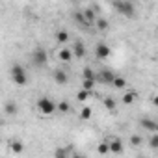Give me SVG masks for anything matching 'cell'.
Instances as JSON below:
<instances>
[{
	"label": "cell",
	"mask_w": 158,
	"mask_h": 158,
	"mask_svg": "<svg viewBox=\"0 0 158 158\" xmlns=\"http://www.w3.org/2000/svg\"><path fill=\"white\" fill-rule=\"evenodd\" d=\"M112 6H114V10L119 15H123L127 19H132L136 15V4H134V0H112Z\"/></svg>",
	"instance_id": "obj_1"
},
{
	"label": "cell",
	"mask_w": 158,
	"mask_h": 158,
	"mask_svg": "<svg viewBox=\"0 0 158 158\" xmlns=\"http://www.w3.org/2000/svg\"><path fill=\"white\" fill-rule=\"evenodd\" d=\"M11 78H13V82L19 88H23V86L28 84V74H26V71H24V67L21 63H13L11 65Z\"/></svg>",
	"instance_id": "obj_2"
},
{
	"label": "cell",
	"mask_w": 158,
	"mask_h": 158,
	"mask_svg": "<svg viewBox=\"0 0 158 158\" xmlns=\"http://www.w3.org/2000/svg\"><path fill=\"white\" fill-rule=\"evenodd\" d=\"M37 108H39L41 114L52 115V114L56 112V102H54L52 99H48V97H41V99L37 101Z\"/></svg>",
	"instance_id": "obj_3"
},
{
	"label": "cell",
	"mask_w": 158,
	"mask_h": 158,
	"mask_svg": "<svg viewBox=\"0 0 158 158\" xmlns=\"http://www.w3.org/2000/svg\"><path fill=\"white\" fill-rule=\"evenodd\" d=\"M47 61H48V54H47L45 48H35V50L32 52V63H34L35 67H45Z\"/></svg>",
	"instance_id": "obj_4"
},
{
	"label": "cell",
	"mask_w": 158,
	"mask_h": 158,
	"mask_svg": "<svg viewBox=\"0 0 158 158\" xmlns=\"http://www.w3.org/2000/svg\"><path fill=\"white\" fill-rule=\"evenodd\" d=\"M114 71H110V69H101L99 73H95V82H99V84H106V86H110L112 84V80H114Z\"/></svg>",
	"instance_id": "obj_5"
},
{
	"label": "cell",
	"mask_w": 158,
	"mask_h": 158,
	"mask_svg": "<svg viewBox=\"0 0 158 158\" xmlns=\"http://www.w3.org/2000/svg\"><path fill=\"white\" fill-rule=\"evenodd\" d=\"M52 78H54V82H56V84H60V86H65V84L69 82V74H67L63 69H54Z\"/></svg>",
	"instance_id": "obj_6"
},
{
	"label": "cell",
	"mask_w": 158,
	"mask_h": 158,
	"mask_svg": "<svg viewBox=\"0 0 158 158\" xmlns=\"http://www.w3.org/2000/svg\"><path fill=\"white\" fill-rule=\"evenodd\" d=\"M82 13H84V19L88 21V24L91 26V24H95V21L99 17V8H86V10H82Z\"/></svg>",
	"instance_id": "obj_7"
},
{
	"label": "cell",
	"mask_w": 158,
	"mask_h": 158,
	"mask_svg": "<svg viewBox=\"0 0 158 158\" xmlns=\"http://www.w3.org/2000/svg\"><path fill=\"white\" fill-rule=\"evenodd\" d=\"M73 58H78V60H82L84 56H86V45L82 43V41H74V45H73Z\"/></svg>",
	"instance_id": "obj_8"
},
{
	"label": "cell",
	"mask_w": 158,
	"mask_h": 158,
	"mask_svg": "<svg viewBox=\"0 0 158 158\" xmlns=\"http://www.w3.org/2000/svg\"><path fill=\"white\" fill-rule=\"evenodd\" d=\"M95 54H97V58H101V60H106V58H110V54H112V48H110L106 43H99V45L95 47Z\"/></svg>",
	"instance_id": "obj_9"
},
{
	"label": "cell",
	"mask_w": 158,
	"mask_h": 158,
	"mask_svg": "<svg viewBox=\"0 0 158 158\" xmlns=\"http://www.w3.org/2000/svg\"><path fill=\"white\" fill-rule=\"evenodd\" d=\"M139 125L145 128V130H149V132H158V123L154 121V119H149V117H143L141 121H139Z\"/></svg>",
	"instance_id": "obj_10"
},
{
	"label": "cell",
	"mask_w": 158,
	"mask_h": 158,
	"mask_svg": "<svg viewBox=\"0 0 158 158\" xmlns=\"http://www.w3.org/2000/svg\"><path fill=\"white\" fill-rule=\"evenodd\" d=\"M108 151L110 152H114V154H121L123 152V143H121V139H112L110 143H108Z\"/></svg>",
	"instance_id": "obj_11"
},
{
	"label": "cell",
	"mask_w": 158,
	"mask_h": 158,
	"mask_svg": "<svg viewBox=\"0 0 158 158\" xmlns=\"http://www.w3.org/2000/svg\"><path fill=\"white\" fill-rule=\"evenodd\" d=\"M4 112H6L8 115H17V114H19L17 102H15V101H8V102L4 104Z\"/></svg>",
	"instance_id": "obj_12"
},
{
	"label": "cell",
	"mask_w": 158,
	"mask_h": 158,
	"mask_svg": "<svg viewBox=\"0 0 158 158\" xmlns=\"http://www.w3.org/2000/svg\"><path fill=\"white\" fill-rule=\"evenodd\" d=\"M73 19H74V23H76L78 26H86V28H89V24H88V21L84 19V13H82V11H74Z\"/></svg>",
	"instance_id": "obj_13"
},
{
	"label": "cell",
	"mask_w": 158,
	"mask_h": 158,
	"mask_svg": "<svg viewBox=\"0 0 158 158\" xmlns=\"http://www.w3.org/2000/svg\"><path fill=\"white\" fill-rule=\"evenodd\" d=\"M102 104H104V108H106L108 112H115V108H117V102H115L112 97H104V99H102Z\"/></svg>",
	"instance_id": "obj_14"
},
{
	"label": "cell",
	"mask_w": 158,
	"mask_h": 158,
	"mask_svg": "<svg viewBox=\"0 0 158 158\" xmlns=\"http://www.w3.org/2000/svg\"><path fill=\"white\" fill-rule=\"evenodd\" d=\"M110 86H114V88H117V89H123V88L127 86V80H125L123 76H114V80H112Z\"/></svg>",
	"instance_id": "obj_15"
},
{
	"label": "cell",
	"mask_w": 158,
	"mask_h": 158,
	"mask_svg": "<svg viewBox=\"0 0 158 158\" xmlns=\"http://www.w3.org/2000/svg\"><path fill=\"white\" fill-rule=\"evenodd\" d=\"M56 41L58 43H61V45H65L67 41H69V32H65V30H60V32H56Z\"/></svg>",
	"instance_id": "obj_16"
},
{
	"label": "cell",
	"mask_w": 158,
	"mask_h": 158,
	"mask_svg": "<svg viewBox=\"0 0 158 158\" xmlns=\"http://www.w3.org/2000/svg\"><path fill=\"white\" fill-rule=\"evenodd\" d=\"M60 60L61 61H71L73 60V50L71 48H61L60 50Z\"/></svg>",
	"instance_id": "obj_17"
},
{
	"label": "cell",
	"mask_w": 158,
	"mask_h": 158,
	"mask_svg": "<svg viewBox=\"0 0 158 158\" xmlns=\"http://www.w3.org/2000/svg\"><path fill=\"white\" fill-rule=\"evenodd\" d=\"M95 80L93 78H82V89H88V91H91L93 88H95Z\"/></svg>",
	"instance_id": "obj_18"
},
{
	"label": "cell",
	"mask_w": 158,
	"mask_h": 158,
	"mask_svg": "<svg viewBox=\"0 0 158 158\" xmlns=\"http://www.w3.org/2000/svg\"><path fill=\"white\" fill-rule=\"evenodd\" d=\"M56 110L61 112V114H69V112H71V104H69L67 101H61L60 104H56Z\"/></svg>",
	"instance_id": "obj_19"
},
{
	"label": "cell",
	"mask_w": 158,
	"mask_h": 158,
	"mask_svg": "<svg viewBox=\"0 0 158 158\" xmlns=\"http://www.w3.org/2000/svg\"><path fill=\"white\" fill-rule=\"evenodd\" d=\"M10 147H11V151H13L15 154H21V152H24V143H23V141H13Z\"/></svg>",
	"instance_id": "obj_20"
},
{
	"label": "cell",
	"mask_w": 158,
	"mask_h": 158,
	"mask_svg": "<svg viewBox=\"0 0 158 158\" xmlns=\"http://www.w3.org/2000/svg\"><path fill=\"white\" fill-rule=\"evenodd\" d=\"M95 24H97V28L99 30H108V26H110V23L106 21V19H101V17H97V21H95Z\"/></svg>",
	"instance_id": "obj_21"
},
{
	"label": "cell",
	"mask_w": 158,
	"mask_h": 158,
	"mask_svg": "<svg viewBox=\"0 0 158 158\" xmlns=\"http://www.w3.org/2000/svg\"><path fill=\"white\" fill-rule=\"evenodd\" d=\"M134 101H136V93L130 91V93H125V95H123V102H125V104H132Z\"/></svg>",
	"instance_id": "obj_22"
},
{
	"label": "cell",
	"mask_w": 158,
	"mask_h": 158,
	"mask_svg": "<svg viewBox=\"0 0 158 158\" xmlns=\"http://www.w3.org/2000/svg\"><path fill=\"white\" fill-rule=\"evenodd\" d=\"M82 78H93V80H95V73H93V69H91V67H86V69L82 71Z\"/></svg>",
	"instance_id": "obj_23"
},
{
	"label": "cell",
	"mask_w": 158,
	"mask_h": 158,
	"mask_svg": "<svg viewBox=\"0 0 158 158\" xmlns=\"http://www.w3.org/2000/svg\"><path fill=\"white\" fill-rule=\"evenodd\" d=\"M149 145H151V149H158V136H156V132H152V136L149 139Z\"/></svg>",
	"instance_id": "obj_24"
},
{
	"label": "cell",
	"mask_w": 158,
	"mask_h": 158,
	"mask_svg": "<svg viewBox=\"0 0 158 158\" xmlns=\"http://www.w3.org/2000/svg\"><path fill=\"white\" fill-rule=\"evenodd\" d=\"M88 95H89V91H88V89H82V91H78V93H76V99L80 101V102H84V101L88 99Z\"/></svg>",
	"instance_id": "obj_25"
},
{
	"label": "cell",
	"mask_w": 158,
	"mask_h": 158,
	"mask_svg": "<svg viewBox=\"0 0 158 158\" xmlns=\"http://www.w3.org/2000/svg\"><path fill=\"white\" fill-rule=\"evenodd\" d=\"M91 114H93V112H91V108H88V106H86V108H82L80 117H82V119H89V117H91Z\"/></svg>",
	"instance_id": "obj_26"
},
{
	"label": "cell",
	"mask_w": 158,
	"mask_h": 158,
	"mask_svg": "<svg viewBox=\"0 0 158 158\" xmlns=\"http://www.w3.org/2000/svg\"><path fill=\"white\" fill-rule=\"evenodd\" d=\"M130 143H132L134 147H138V145H141V143H143V139H141L139 136H132V138H130Z\"/></svg>",
	"instance_id": "obj_27"
},
{
	"label": "cell",
	"mask_w": 158,
	"mask_h": 158,
	"mask_svg": "<svg viewBox=\"0 0 158 158\" xmlns=\"http://www.w3.org/2000/svg\"><path fill=\"white\" fill-rule=\"evenodd\" d=\"M99 152H101V154L110 152V151H108V143H101V145H99Z\"/></svg>",
	"instance_id": "obj_28"
},
{
	"label": "cell",
	"mask_w": 158,
	"mask_h": 158,
	"mask_svg": "<svg viewBox=\"0 0 158 158\" xmlns=\"http://www.w3.org/2000/svg\"><path fill=\"white\" fill-rule=\"evenodd\" d=\"M69 152H71L69 149H60V151H56V156L61 158V156H65V154H69Z\"/></svg>",
	"instance_id": "obj_29"
},
{
	"label": "cell",
	"mask_w": 158,
	"mask_h": 158,
	"mask_svg": "<svg viewBox=\"0 0 158 158\" xmlns=\"http://www.w3.org/2000/svg\"><path fill=\"white\" fill-rule=\"evenodd\" d=\"M78 2H80V0H78Z\"/></svg>",
	"instance_id": "obj_30"
}]
</instances>
